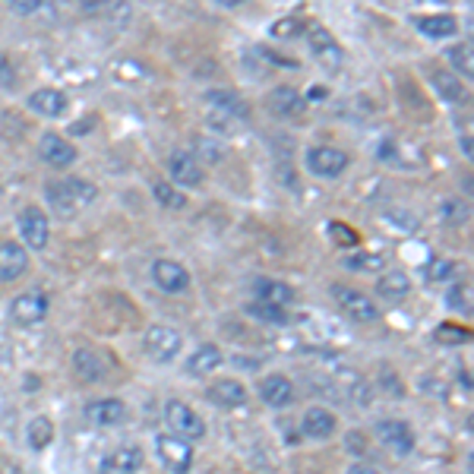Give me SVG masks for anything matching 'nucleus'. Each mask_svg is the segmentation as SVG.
Wrapping results in <instances>:
<instances>
[{"label":"nucleus","mask_w":474,"mask_h":474,"mask_svg":"<svg viewBox=\"0 0 474 474\" xmlns=\"http://www.w3.org/2000/svg\"><path fill=\"white\" fill-rule=\"evenodd\" d=\"M301 29H304L301 20H279L273 26V36L275 38H295V36H301Z\"/></svg>","instance_id":"e433bc0d"},{"label":"nucleus","mask_w":474,"mask_h":474,"mask_svg":"<svg viewBox=\"0 0 474 474\" xmlns=\"http://www.w3.org/2000/svg\"><path fill=\"white\" fill-rule=\"evenodd\" d=\"M417 26V32L427 38H449L459 32V20L453 13H439V16H415L411 20Z\"/></svg>","instance_id":"5701e85b"},{"label":"nucleus","mask_w":474,"mask_h":474,"mask_svg":"<svg viewBox=\"0 0 474 474\" xmlns=\"http://www.w3.org/2000/svg\"><path fill=\"white\" fill-rule=\"evenodd\" d=\"M196 146H200V149L206 152V155H202V158H209V162H218V158H222V149H218L216 143H206V139H200V143H196Z\"/></svg>","instance_id":"79ce46f5"},{"label":"nucleus","mask_w":474,"mask_h":474,"mask_svg":"<svg viewBox=\"0 0 474 474\" xmlns=\"http://www.w3.org/2000/svg\"><path fill=\"white\" fill-rule=\"evenodd\" d=\"M376 291H380V297H386V301H405L411 291V279L405 273H399V269H392V273H386L376 281Z\"/></svg>","instance_id":"cd10ccee"},{"label":"nucleus","mask_w":474,"mask_h":474,"mask_svg":"<svg viewBox=\"0 0 474 474\" xmlns=\"http://www.w3.org/2000/svg\"><path fill=\"white\" fill-rule=\"evenodd\" d=\"M180 345H184V342H180V332L171 329V326H152V329L146 332V352H149L158 364H168V360L178 358Z\"/></svg>","instance_id":"6e6552de"},{"label":"nucleus","mask_w":474,"mask_h":474,"mask_svg":"<svg viewBox=\"0 0 474 474\" xmlns=\"http://www.w3.org/2000/svg\"><path fill=\"white\" fill-rule=\"evenodd\" d=\"M443 218L446 222H453V225H462L468 218V206L465 202H455V200L443 202Z\"/></svg>","instance_id":"4c0bfd02"},{"label":"nucleus","mask_w":474,"mask_h":474,"mask_svg":"<svg viewBox=\"0 0 474 474\" xmlns=\"http://www.w3.org/2000/svg\"><path fill=\"white\" fill-rule=\"evenodd\" d=\"M143 468V449L139 446H121L101 462V474H137Z\"/></svg>","instance_id":"f3484780"},{"label":"nucleus","mask_w":474,"mask_h":474,"mask_svg":"<svg viewBox=\"0 0 474 474\" xmlns=\"http://www.w3.org/2000/svg\"><path fill=\"white\" fill-rule=\"evenodd\" d=\"M250 316H257V320H263V323H288V310L285 307H273V304H250Z\"/></svg>","instance_id":"72a5a7b5"},{"label":"nucleus","mask_w":474,"mask_h":474,"mask_svg":"<svg viewBox=\"0 0 474 474\" xmlns=\"http://www.w3.org/2000/svg\"><path fill=\"white\" fill-rule=\"evenodd\" d=\"M206 395H209V402L218 405V408H225V411L247 405V389H244V383H237V380H216L212 386H209Z\"/></svg>","instance_id":"dca6fc26"},{"label":"nucleus","mask_w":474,"mask_h":474,"mask_svg":"<svg viewBox=\"0 0 474 474\" xmlns=\"http://www.w3.org/2000/svg\"><path fill=\"white\" fill-rule=\"evenodd\" d=\"M152 196L158 200V206H165V209H184V206H187V196L180 194L178 187H171L168 180H158V184H152Z\"/></svg>","instance_id":"c85d7f7f"},{"label":"nucleus","mask_w":474,"mask_h":474,"mask_svg":"<svg viewBox=\"0 0 474 474\" xmlns=\"http://www.w3.org/2000/svg\"><path fill=\"white\" fill-rule=\"evenodd\" d=\"M155 449H158V455H162V462H165L174 474H187L190 465H194V446H190L187 439L174 437V433L158 437Z\"/></svg>","instance_id":"0eeeda50"},{"label":"nucleus","mask_w":474,"mask_h":474,"mask_svg":"<svg viewBox=\"0 0 474 474\" xmlns=\"http://www.w3.org/2000/svg\"><path fill=\"white\" fill-rule=\"evenodd\" d=\"M253 295H257L259 304H273V307H288L295 301V288L288 281L279 279H257L253 281Z\"/></svg>","instance_id":"aec40b11"},{"label":"nucleus","mask_w":474,"mask_h":474,"mask_svg":"<svg viewBox=\"0 0 474 474\" xmlns=\"http://www.w3.org/2000/svg\"><path fill=\"white\" fill-rule=\"evenodd\" d=\"M20 237H22V244L32 247V250L48 247L51 225H48V216H44L38 206H26L20 212Z\"/></svg>","instance_id":"423d86ee"},{"label":"nucleus","mask_w":474,"mask_h":474,"mask_svg":"<svg viewBox=\"0 0 474 474\" xmlns=\"http://www.w3.org/2000/svg\"><path fill=\"white\" fill-rule=\"evenodd\" d=\"M165 421H168V427L174 431V437L187 439V443L190 439L206 437V421H202L190 405L180 402V399H171V402L165 405Z\"/></svg>","instance_id":"f03ea898"},{"label":"nucleus","mask_w":474,"mask_h":474,"mask_svg":"<svg viewBox=\"0 0 474 474\" xmlns=\"http://www.w3.org/2000/svg\"><path fill=\"white\" fill-rule=\"evenodd\" d=\"M152 279H155V285L165 291V295H180V291H187L190 288V273L180 263H174V259H158V263H152Z\"/></svg>","instance_id":"9d476101"},{"label":"nucleus","mask_w":474,"mask_h":474,"mask_svg":"<svg viewBox=\"0 0 474 474\" xmlns=\"http://www.w3.org/2000/svg\"><path fill=\"white\" fill-rule=\"evenodd\" d=\"M468 338H471V329H468V326L443 323L437 329V342H443V345H465Z\"/></svg>","instance_id":"2f4dec72"},{"label":"nucleus","mask_w":474,"mask_h":474,"mask_svg":"<svg viewBox=\"0 0 474 474\" xmlns=\"http://www.w3.org/2000/svg\"><path fill=\"white\" fill-rule=\"evenodd\" d=\"M433 89H437V95L443 101H449V105H462L465 101V86H462V79H455L453 73H446V70H437L431 76Z\"/></svg>","instance_id":"bb28decb"},{"label":"nucleus","mask_w":474,"mask_h":474,"mask_svg":"<svg viewBox=\"0 0 474 474\" xmlns=\"http://www.w3.org/2000/svg\"><path fill=\"white\" fill-rule=\"evenodd\" d=\"M44 196H48V202L58 209L60 216H73L76 209L89 206V202L99 196V190H95V184H89V180H83V178H67V180L48 184V187H44Z\"/></svg>","instance_id":"f257e3e1"},{"label":"nucleus","mask_w":474,"mask_h":474,"mask_svg":"<svg viewBox=\"0 0 474 474\" xmlns=\"http://www.w3.org/2000/svg\"><path fill=\"white\" fill-rule=\"evenodd\" d=\"M376 433H380L383 443L399 455H408L411 449H415V431H411V424H405V421H380V424H376Z\"/></svg>","instance_id":"2eb2a0df"},{"label":"nucleus","mask_w":474,"mask_h":474,"mask_svg":"<svg viewBox=\"0 0 474 474\" xmlns=\"http://www.w3.org/2000/svg\"><path fill=\"white\" fill-rule=\"evenodd\" d=\"M51 433H54V427H51L48 417H36L29 424V446L32 449H44L51 443Z\"/></svg>","instance_id":"f704fd0d"},{"label":"nucleus","mask_w":474,"mask_h":474,"mask_svg":"<svg viewBox=\"0 0 474 474\" xmlns=\"http://www.w3.org/2000/svg\"><path fill=\"white\" fill-rule=\"evenodd\" d=\"M304 165L316 178H338L348 168V155L342 149H336V146H313L304 155Z\"/></svg>","instance_id":"20e7f679"},{"label":"nucleus","mask_w":474,"mask_h":474,"mask_svg":"<svg viewBox=\"0 0 474 474\" xmlns=\"http://www.w3.org/2000/svg\"><path fill=\"white\" fill-rule=\"evenodd\" d=\"M307 44H310V54H313L326 70H338L342 60H345L342 44H338L336 36H332L329 29H323V26H313V29L307 32Z\"/></svg>","instance_id":"39448f33"},{"label":"nucleus","mask_w":474,"mask_h":474,"mask_svg":"<svg viewBox=\"0 0 474 474\" xmlns=\"http://www.w3.org/2000/svg\"><path fill=\"white\" fill-rule=\"evenodd\" d=\"M455 273H459V266H455L453 259H431V263L424 266L427 281H449Z\"/></svg>","instance_id":"7c9ffc66"},{"label":"nucleus","mask_w":474,"mask_h":474,"mask_svg":"<svg viewBox=\"0 0 474 474\" xmlns=\"http://www.w3.org/2000/svg\"><path fill=\"white\" fill-rule=\"evenodd\" d=\"M10 10H13V13H38L42 4H38V0H13Z\"/></svg>","instance_id":"a19ab883"},{"label":"nucleus","mask_w":474,"mask_h":474,"mask_svg":"<svg viewBox=\"0 0 474 474\" xmlns=\"http://www.w3.org/2000/svg\"><path fill=\"white\" fill-rule=\"evenodd\" d=\"M13 86H16V70L7 54H0V89H13Z\"/></svg>","instance_id":"ea45409f"},{"label":"nucleus","mask_w":474,"mask_h":474,"mask_svg":"<svg viewBox=\"0 0 474 474\" xmlns=\"http://www.w3.org/2000/svg\"><path fill=\"white\" fill-rule=\"evenodd\" d=\"M168 171L184 187H202V180H206V171H202V165L190 152H174L171 162H168Z\"/></svg>","instance_id":"4468645a"},{"label":"nucleus","mask_w":474,"mask_h":474,"mask_svg":"<svg viewBox=\"0 0 474 474\" xmlns=\"http://www.w3.org/2000/svg\"><path fill=\"white\" fill-rule=\"evenodd\" d=\"M73 367H76V374L83 376L86 383H99L101 376H105V358L95 352H89V348H79L76 354H73Z\"/></svg>","instance_id":"a878e982"},{"label":"nucleus","mask_w":474,"mask_h":474,"mask_svg":"<svg viewBox=\"0 0 474 474\" xmlns=\"http://www.w3.org/2000/svg\"><path fill=\"white\" fill-rule=\"evenodd\" d=\"M266 105L275 117H301L304 108H307L304 95L291 86H275L273 92L266 95Z\"/></svg>","instance_id":"ddd939ff"},{"label":"nucleus","mask_w":474,"mask_h":474,"mask_svg":"<svg viewBox=\"0 0 474 474\" xmlns=\"http://www.w3.org/2000/svg\"><path fill=\"white\" fill-rule=\"evenodd\" d=\"M446 301H449L453 310H471V295H468V288H462V285H455Z\"/></svg>","instance_id":"58836bf2"},{"label":"nucleus","mask_w":474,"mask_h":474,"mask_svg":"<svg viewBox=\"0 0 474 474\" xmlns=\"http://www.w3.org/2000/svg\"><path fill=\"white\" fill-rule=\"evenodd\" d=\"M345 266L358 269V273H380L386 266V257H380V253H354V257L345 259Z\"/></svg>","instance_id":"c756f323"},{"label":"nucleus","mask_w":474,"mask_h":474,"mask_svg":"<svg viewBox=\"0 0 474 474\" xmlns=\"http://www.w3.org/2000/svg\"><path fill=\"white\" fill-rule=\"evenodd\" d=\"M29 108L42 117H64L67 108H70V99L58 89H36L29 95Z\"/></svg>","instance_id":"6ab92c4d"},{"label":"nucleus","mask_w":474,"mask_h":474,"mask_svg":"<svg viewBox=\"0 0 474 474\" xmlns=\"http://www.w3.org/2000/svg\"><path fill=\"white\" fill-rule=\"evenodd\" d=\"M38 155H42L51 168H70L79 152L70 139L58 137V133H44L42 143H38Z\"/></svg>","instance_id":"9b49d317"},{"label":"nucleus","mask_w":474,"mask_h":474,"mask_svg":"<svg viewBox=\"0 0 474 474\" xmlns=\"http://www.w3.org/2000/svg\"><path fill=\"white\" fill-rule=\"evenodd\" d=\"M26 269H29V257H26V250L20 244H13V241L0 244V281L20 279Z\"/></svg>","instance_id":"4be33fe9"},{"label":"nucleus","mask_w":474,"mask_h":474,"mask_svg":"<svg viewBox=\"0 0 474 474\" xmlns=\"http://www.w3.org/2000/svg\"><path fill=\"white\" fill-rule=\"evenodd\" d=\"M329 231H332V241H336V244H342V247H354L360 241V234H354L345 222H332Z\"/></svg>","instance_id":"c9c22d12"},{"label":"nucleus","mask_w":474,"mask_h":474,"mask_svg":"<svg viewBox=\"0 0 474 474\" xmlns=\"http://www.w3.org/2000/svg\"><path fill=\"white\" fill-rule=\"evenodd\" d=\"M83 415L95 427H115L121 421H127V405L121 399H95V402H89L83 408Z\"/></svg>","instance_id":"f8f14e48"},{"label":"nucleus","mask_w":474,"mask_h":474,"mask_svg":"<svg viewBox=\"0 0 474 474\" xmlns=\"http://www.w3.org/2000/svg\"><path fill=\"white\" fill-rule=\"evenodd\" d=\"M222 348L218 345H200L194 354L187 358V374L194 376H209L212 370H218L222 367Z\"/></svg>","instance_id":"393cba45"},{"label":"nucleus","mask_w":474,"mask_h":474,"mask_svg":"<svg viewBox=\"0 0 474 474\" xmlns=\"http://www.w3.org/2000/svg\"><path fill=\"white\" fill-rule=\"evenodd\" d=\"M348 443H352V449H360V453H364V437H360L358 431H354L352 437H348Z\"/></svg>","instance_id":"37998d69"},{"label":"nucleus","mask_w":474,"mask_h":474,"mask_svg":"<svg viewBox=\"0 0 474 474\" xmlns=\"http://www.w3.org/2000/svg\"><path fill=\"white\" fill-rule=\"evenodd\" d=\"M259 399L273 408H285L295 399V383L288 380L285 374H269L266 380L259 383Z\"/></svg>","instance_id":"a211bd4d"},{"label":"nucleus","mask_w":474,"mask_h":474,"mask_svg":"<svg viewBox=\"0 0 474 474\" xmlns=\"http://www.w3.org/2000/svg\"><path fill=\"white\" fill-rule=\"evenodd\" d=\"M449 54V60H453V67L462 73L465 79H471L474 67H471V44H453V48L446 51Z\"/></svg>","instance_id":"473e14b6"},{"label":"nucleus","mask_w":474,"mask_h":474,"mask_svg":"<svg viewBox=\"0 0 474 474\" xmlns=\"http://www.w3.org/2000/svg\"><path fill=\"white\" fill-rule=\"evenodd\" d=\"M301 427L310 439H329L332 433H336V415L326 408H310L307 415H304Z\"/></svg>","instance_id":"b1692460"},{"label":"nucleus","mask_w":474,"mask_h":474,"mask_svg":"<svg viewBox=\"0 0 474 474\" xmlns=\"http://www.w3.org/2000/svg\"><path fill=\"white\" fill-rule=\"evenodd\" d=\"M10 316H13V323H20V326L42 323L44 316H48V297H44L42 291L16 295L13 301H10Z\"/></svg>","instance_id":"1a4fd4ad"},{"label":"nucleus","mask_w":474,"mask_h":474,"mask_svg":"<svg viewBox=\"0 0 474 474\" xmlns=\"http://www.w3.org/2000/svg\"><path fill=\"white\" fill-rule=\"evenodd\" d=\"M206 105L209 108L222 111V115H228V117H241V121L250 117V105H247L237 92H231V89H209Z\"/></svg>","instance_id":"412c9836"},{"label":"nucleus","mask_w":474,"mask_h":474,"mask_svg":"<svg viewBox=\"0 0 474 474\" xmlns=\"http://www.w3.org/2000/svg\"><path fill=\"white\" fill-rule=\"evenodd\" d=\"M348 474H380V471H376V468H370V465H354Z\"/></svg>","instance_id":"c03bdc74"},{"label":"nucleus","mask_w":474,"mask_h":474,"mask_svg":"<svg viewBox=\"0 0 474 474\" xmlns=\"http://www.w3.org/2000/svg\"><path fill=\"white\" fill-rule=\"evenodd\" d=\"M332 297H336L338 307L345 310L352 320H358V323H374V320H380V307H376L374 297H367L364 291H354V288H345V285H332Z\"/></svg>","instance_id":"7ed1b4c3"}]
</instances>
